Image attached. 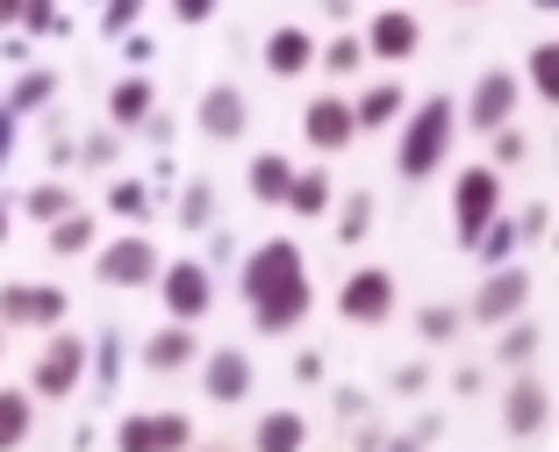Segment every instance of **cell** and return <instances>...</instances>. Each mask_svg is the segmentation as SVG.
<instances>
[{"label": "cell", "mask_w": 559, "mask_h": 452, "mask_svg": "<svg viewBox=\"0 0 559 452\" xmlns=\"http://www.w3.org/2000/svg\"><path fill=\"white\" fill-rule=\"evenodd\" d=\"M452 136H460V100H452V94H424L409 116H402L395 173H402V180H430V173H444Z\"/></svg>", "instance_id": "cell-1"}, {"label": "cell", "mask_w": 559, "mask_h": 452, "mask_svg": "<svg viewBox=\"0 0 559 452\" xmlns=\"http://www.w3.org/2000/svg\"><path fill=\"white\" fill-rule=\"evenodd\" d=\"M495 216H502V173L466 166L460 180H452V237H460V251H474V237L488 230Z\"/></svg>", "instance_id": "cell-2"}, {"label": "cell", "mask_w": 559, "mask_h": 452, "mask_svg": "<svg viewBox=\"0 0 559 452\" xmlns=\"http://www.w3.org/2000/svg\"><path fill=\"white\" fill-rule=\"evenodd\" d=\"M86 359H94V345H80L72 331H58L44 352H36V367H29V395L36 402H72L86 381Z\"/></svg>", "instance_id": "cell-3"}, {"label": "cell", "mask_w": 559, "mask_h": 452, "mask_svg": "<svg viewBox=\"0 0 559 452\" xmlns=\"http://www.w3.org/2000/svg\"><path fill=\"white\" fill-rule=\"evenodd\" d=\"M301 273H309V259H301L295 237H265V245L245 251V266H237V295H245V301H265L273 287L301 281Z\"/></svg>", "instance_id": "cell-4"}, {"label": "cell", "mask_w": 559, "mask_h": 452, "mask_svg": "<svg viewBox=\"0 0 559 452\" xmlns=\"http://www.w3.org/2000/svg\"><path fill=\"white\" fill-rule=\"evenodd\" d=\"M531 287H538V281H531L516 259H510V266H488V281L474 287V301H466L460 317L466 323H495V331H502V323H516L531 309Z\"/></svg>", "instance_id": "cell-5"}, {"label": "cell", "mask_w": 559, "mask_h": 452, "mask_svg": "<svg viewBox=\"0 0 559 452\" xmlns=\"http://www.w3.org/2000/svg\"><path fill=\"white\" fill-rule=\"evenodd\" d=\"M337 317L359 323V331H380L395 317V273L388 266H352L345 287H337Z\"/></svg>", "instance_id": "cell-6"}, {"label": "cell", "mask_w": 559, "mask_h": 452, "mask_svg": "<svg viewBox=\"0 0 559 452\" xmlns=\"http://www.w3.org/2000/svg\"><path fill=\"white\" fill-rule=\"evenodd\" d=\"M66 287H44V281H8L0 287V331H58L66 323Z\"/></svg>", "instance_id": "cell-7"}, {"label": "cell", "mask_w": 559, "mask_h": 452, "mask_svg": "<svg viewBox=\"0 0 559 452\" xmlns=\"http://www.w3.org/2000/svg\"><path fill=\"white\" fill-rule=\"evenodd\" d=\"M158 245H151L144 230H130V237H116V245H100L94 251V281L100 287H158Z\"/></svg>", "instance_id": "cell-8"}, {"label": "cell", "mask_w": 559, "mask_h": 452, "mask_svg": "<svg viewBox=\"0 0 559 452\" xmlns=\"http://www.w3.org/2000/svg\"><path fill=\"white\" fill-rule=\"evenodd\" d=\"M158 301L173 323H201L215 309V273L201 259H173V266H158Z\"/></svg>", "instance_id": "cell-9"}, {"label": "cell", "mask_w": 559, "mask_h": 452, "mask_svg": "<svg viewBox=\"0 0 559 452\" xmlns=\"http://www.w3.org/2000/svg\"><path fill=\"white\" fill-rule=\"evenodd\" d=\"M194 445V424L180 409H136L116 424V452H187Z\"/></svg>", "instance_id": "cell-10"}, {"label": "cell", "mask_w": 559, "mask_h": 452, "mask_svg": "<svg viewBox=\"0 0 559 452\" xmlns=\"http://www.w3.org/2000/svg\"><path fill=\"white\" fill-rule=\"evenodd\" d=\"M516 108H524V80L516 72H480L474 94H466V130H510Z\"/></svg>", "instance_id": "cell-11"}, {"label": "cell", "mask_w": 559, "mask_h": 452, "mask_svg": "<svg viewBox=\"0 0 559 452\" xmlns=\"http://www.w3.org/2000/svg\"><path fill=\"white\" fill-rule=\"evenodd\" d=\"M366 58H380V66H409L416 50H424V22L409 15V8H380L373 22H366Z\"/></svg>", "instance_id": "cell-12"}, {"label": "cell", "mask_w": 559, "mask_h": 452, "mask_svg": "<svg viewBox=\"0 0 559 452\" xmlns=\"http://www.w3.org/2000/svg\"><path fill=\"white\" fill-rule=\"evenodd\" d=\"M251 352H237V345H215L209 359H201V395L215 402V409H237V402L251 395Z\"/></svg>", "instance_id": "cell-13"}, {"label": "cell", "mask_w": 559, "mask_h": 452, "mask_svg": "<svg viewBox=\"0 0 559 452\" xmlns=\"http://www.w3.org/2000/svg\"><path fill=\"white\" fill-rule=\"evenodd\" d=\"M301 136H309V151L337 158V151L359 136V122H352V100H345V94H316L309 108H301Z\"/></svg>", "instance_id": "cell-14"}, {"label": "cell", "mask_w": 559, "mask_h": 452, "mask_svg": "<svg viewBox=\"0 0 559 452\" xmlns=\"http://www.w3.org/2000/svg\"><path fill=\"white\" fill-rule=\"evenodd\" d=\"M201 136H215V144H237V136L251 130V100H245V86L237 80H215L209 94H201Z\"/></svg>", "instance_id": "cell-15"}, {"label": "cell", "mask_w": 559, "mask_h": 452, "mask_svg": "<svg viewBox=\"0 0 559 452\" xmlns=\"http://www.w3.org/2000/svg\"><path fill=\"white\" fill-rule=\"evenodd\" d=\"M309 309H316V287H309V273H301V281L273 287L265 301H251V323H259L265 337H287V331H301V323H309Z\"/></svg>", "instance_id": "cell-16"}, {"label": "cell", "mask_w": 559, "mask_h": 452, "mask_svg": "<svg viewBox=\"0 0 559 452\" xmlns=\"http://www.w3.org/2000/svg\"><path fill=\"white\" fill-rule=\"evenodd\" d=\"M545 424H552V388L545 381H516L510 395H502V431L510 438H538Z\"/></svg>", "instance_id": "cell-17"}, {"label": "cell", "mask_w": 559, "mask_h": 452, "mask_svg": "<svg viewBox=\"0 0 559 452\" xmlns=\"http://www.w3.org/2000/svg\"><path fill=\"white\" fill-rule=\"evenodd\" d=\"M259 66L273 72V80H301V72L316 66V36H309V29H295V22H280V29L265 36Z\"/></svg>", "instance_id": "cell-18"}, {"label": "cell", "mask_w": 559, "mask_h": 452, "mask_svg": "<svg viewBox=\"0 0 559 452\" xmlns=\"http://www.w3.org/2000/svg\"><path fill=\"white\" fill-rule=\"evenodd\" d=\"M402 116H409V86H402V80H373L359 100H352V122H359V136H366V130H395Z\"/></svg>", "instance_id": "cell-19"}, {"label": "cell", "mask_w": 559, "mask_h": 452, "mask_svg": "<svg viewBox=\"0 0 559 452\" xmlns=\"http://www.w3.org/2000/svg\"><path fill=\"white\" fill-rule=\"evenodd\" d=\"M194 359H201L194 323H165V331L144 337V367H151V373H180V367H194Z\"/></svg>", "instance_id": "cell-20"}, {"label": "cell", "mask_w": 559, "mask_h": 452, "mask_svg": "<svg viewBox=\"0 0 559 452\" xmlns=\"http://www.w3.org/2000/svg\"><path fill=\"white\" fill-rule=\"evenodd\" d=\"M251 452H309V417L301 409H265L251 424Z\"/></svg>", "instance_id": "cell-21"}, {"label": "cell", "mask_w": 559, "mask_h": 452, "mask_svg": "<svg viewBox=\"0 0 559 452\" xmlns=\"http://www.w3.org/2000/svg\"><path fill=\"white\" fill-rule=\"evenodd\" d=\"M151 108H158V94H151L144 72H130V80L108 86V122H116V130H136V122H144Z\"/></svg>", "instance_id": "cell-22"}, {"label": "cell", "mask_w": 559, "mask_h": 452, "mask_svg": "<svg viewBox=\"0 0 559 452\" xmlns=\"http://www.w3.org/2000/svg\"><path fill=\"white\" fill-rule=\"evenodd\" d=\"M36 431V395L29 388H0V452H22Z\"/></svg>", "instance_id": "cell-23"}, {"label": "cell", "mask_w": 559, "mask_h": 452, "mask_svg": "<svg viewBox=\"0 0 559 452\" xmlns=\"http://www.w3.org/2000/svg\"><path fill=\"white\" fill-rule=\"evenodd\" d=\"M44 245H50V259H80V251H94V216L72 209V216L44 223Z\"/></svg>", "instance_id": "cell-24"}, {"label": "cell", "mask_w": 559, "mask_h": 452, "mask_svg": "<svg viewBox=\"0 0 559 452\" xmlns=\"http://www.w3.org/2000/svg\"><path fill=\"white\" fill-rule=\"evenodd\" d=\"M50 94H58V72H44V66H36V72H22V80L15 86H8V100H0V108H8V116H36V108H50Z\"/></svg>", "instance_id": "cell-25"}, {"label": "cell", "mask_w": 559, "mask_h": 452, "mask_svg": "<svg viewBox=\"0 0 559 452\" xmlns=\"http://www.w3.org/2000/svg\"><path fill=\"white\" fill-rule=\"evenodd\" d=\"M287 180H295V166H287L280 151H259V158H251V201L280 209V201H287Z\"/></svg>", "instance_id": "cell-26"}, {"label": "cell", "mask_w": 559, "mask_h": 452, "mask_svg": "<svg viewBox=\"0 0 559 452\" xmlns=\"http://www.w3.org/2000/svg\"><path fill=\"white\" fill-rule=\"evenodd\" d=\"M330 201H337L330 173H295V180H287V201H280V209H295V216H330Z\"/></svg>", "instance_id": "cell-27"}, {"label": "cell", "mask_w": 559, "mask_h": 452, "mask_svg": "<svg viewBox=\"0 0 559 452\" xmlns=\"http://www.w3.org/2000/svg\"><path fill=\"white\" fill-rule=\"evenodd\" d=\"M316 66H323L330 72V80H352V72H359L366 66V44H359V36H330V44H316Z\"/></svg>", "instance_id": "cell-28"}, {"label": "cell", "mask_w": 559, "mask_h": 452, "mask_svg": "<svg viewBox=\"0 0 559 452\" xmlns=\"http://www.w3.org/2000/svg\"><path fill=\"white\" fill-rule=\"evenodd\" d=\"M545 345V331L531 317H516V323H502V345H495V367H524L531 352Z\"/></svg>", "instance_id": "cell-29"}, {"label": "cell", "mask_w": 559, "mask_h": 452, "mask_svg": "<svg viewBox=\"0 0 559 452\" xmlns=\"http://www.w3.org/2000/svg\"><path fill=\"white\" fill-rule=\"evenodd\" d=\"M516 245H524V230H516V223H502V216H495L488 230L474 237V259H480V266H510V251H516Z\"/></svg>", "instance_id": "cell-30"}, {"label": "cell", "mask_w": 559, "mask_h": 452, "mask_svg": "<svg viewBox=\"0 0 559 452\" xmlns=\"http://www.w3.org/2000/svg\"><path fill=\"white\" fill-rule=\"evenodd\" d=\"M22 216H29V223H58V216H72V194L58 180H44V187L22 194Z\"/></svg>", "instance_id": "cell-31"}, {"label": "cell", "mask_w": 559, "mask_h": 452, "mask_svg": "<svg viewBox=\"0 0 559 452\" xmlns=\"http://www.w3.org/2000/svg\"><path fill=\"white\" fill-rule=\"evenodd\" d=\"M359 237H373V194H352L337 209V245H359Z\"/></svg>", "instance_id": "cell-32"}, {"label": "cell", "mask_w": 559, "mask_h": 452, "mask_svg": "<svg viewBox=\"0 0 559 452\" xmlns=\"http://www.w3.org/2000/svg\"><path fill=\"white\" fill-rule=\"evenodd\" d=\"M531 94H538V100H559V44H538V50H531Z\"/></svg>", "instance_id": "cell-33"}, {"label": "cell", "mask_w": 559, "mask_h": 452, "mask_svg": "<svg viewBox=\"0 0 559 452\" xmlns=\"http://www.w3.org/2000/svg\"><path fill=\"white\" fill-rule=\"evenodd\" d=\"M22 29H29V36H50V29H58V36H66L72 29V22H66V8H58V0H22Z\"/></svg>", "instance_id": "cell-34"}, {"label": "cell", "mask_w": 559, "mask_h": 452, "mask_svg": "<svg viewBox=\"0 0 559 452\" xmlns=\"http://www.w3.org/2000/svg\"><path fill=\"white\" fill-rule=\"evenodd\" d=\"M416 331H424L430 345H452V337L466 331V317H460V309H444V301H438V309H416Z\"/></svg>", "instance_id": "cell-35"}, {"label": "cell", "mask_w": 559, "mask_h": 452, "mask_svg": "<svg viewBox=\"0 0 559 452\" xmlns=\"http://www.w3.org/2000/svg\"><path fill=\"white\" fill-rule=\"evenodd\" d=\"M136 22H144V0H108V8H100V36H108V44H122Z\"/></svg>", "instance_id": "cell-36"}, {"label": "cell", "mask_w": 559, "mask_h": 452, "mask_svg": "<svg viewBox=\"0 0 559 452\" xmlns=\"http://www.w3.org/2000/svg\"><path fill=\"white\" fill-rule=\"evenodd\" d=\"M524 158H531V136L516 130V122H510V130H495V173H502V166H524Z\"/></svg>", "instance_id": "cell-37"}, {"label": "cell", "mask_w": 559, "mask_h": 452, "mask_svg": "<svg viewBox=\"0 0 559 452\" xmlns=\"http://www.w3.org/2000/svg\"><path fill=\"white\" fill-rule=\"evenodd\" d=\"M108 209H116V216H144V209H151L144 180H116V187H108Z\"/></svg>", "instance_id": "cell-38"}, {"label": "cell", "mask_w": 559, "mask_h": 452, "mask_svg": "<svg viewBox=\"0 0 559 452\" xmlns=\"http://www.w3.org/2000/svg\"><path fill=\"white\" fill-rule=\"evenodd\" d=\"M165 8H173V22H180V29H201V22H215V8H223V0H165Z\"/></svg>", "instance_id": "cell-39"}, {"label": "cell", "mask_w": 559, "mask_h": 452, "mask_svg": "<svg viewBox=\"0 0 559 452\" xmlns=\"http://www.w3.org/2000/svg\"><path fill=\"white\" fill-rule=\"evenodd\" d=\"M94 359H100V388H116V367H122V337H116V331H100V337H94Z\"/></svg>", "instance_id": "cell-40"}, {"label": "cell", "mask_w": 559, "mask_h": 452, "mask_svg": "<svg viewBox=\"0 0 559 452\" xmlns=\"http://www.w3.org/2000/svg\"><path fill=\"white\" fill-rule=\"evenodd\" d=\"M209 201H215V194H209L201 180L187 187V201H180V223H187V230H201V223H209Z\"/></svg>", "instance_id": "cell-41"}, {"label": "cell", "mask_w": 559, "mask_h": 452, "mask_svg": "<svg viewBox=\"0 0 559 452\" xmlns=\"http://www.w3.org/2000/svg\"><path fill=\"white\" fill-rule=\"evenodd\" d=\"M524 237H552V201H531V216L516 223Z\"/></svg>", "instance_id": "cell-42"}, {"label": "cell", "mask_w": 559, "mask_h": 452, "mask_svg": "<svg viewBox=\"0 0 559 452\" xmlns=\"http://www.w3.org/2000/svg\"><path fill=\"white\" fill-rule=\"evenodd\" d=\"M80 158H86V166H108V158H116V136H94V144H86Z\"/></svg>", "instance_id": "cell-43"}, {"label": "cell", "mask_w": 559, "mask_h": 452, "mask_svg": "<svg viewBox=\"0 0 559 452\" xmlns=\"http://www.w3.org/2000/svg\"><path fill=\"white\" fill-rule=\"evenodd\" d=\"M424 381H430L424 367H402V373H395V388H402V395H424Z\"/></svg>", "instance_id": "cell-44"}, {"label": "cell", "mask_w": 559, "mask_h": 452, "mask_svg": "<svg viewBox=\"0 0 559 452\" xmlns=\"http://www.w3.org/2000/svg\"><path fill=\"white\" fill-rule=\"evenodd\" d=\"M8 151H15V116L0 108V166H8Z\"/></svg>", "instance_id": "cell-45"}, {"label": "cell", "mask_w": 559, "mask_h": 452, "mask_svg": "<svg viewBox=\"0 0 559 452\" xmlns=\"http://www.w3.org/2000/svg\"><path fill=\"white\" fill-rule=\"evenodd\" d=\"M380 452H424V438H388Z\"/></svg>", "instance_id": "cell-46"}, {"label": "cell", "mask_w": 559, "mask_h": 452, "mask_svg": "<svg viewBox=\"0 0 559 452\" xmlns=\"http://www.w3.org/2000/svg\"><path fill=\"white\" fill-rule=\"evenodd\" d=\"M15 15H22V0H0V29H8Z\"/></svg>", "instance_id": "cell-47"}, {"label": "cell", "mask_w": 559, "mask_h": 452, "mask_svg": "<svg viewBox=\"0 0 559 452\" xmlns=\"http://www.w3.org/2000/svg\"><path fill=\"white\" fill-rule=\"evenodd\" d=\"M0 245H8V201H0Z\"/></svg>", "instance_id": "cell-48"}, {"label": "cell", "mask_w": 559, "mask_h": 452, "mask_svg": "<svg viewBox=\"0 0 559 452\" xmlns=\"http://www.w3.org/2000/svg\"><path fill=\"white\" fill-rule=\"evenodd\" d=\"M531 8H538V15H552V8H559V0H531Z\"/></svg>", "instance_id": "cell-49"}, {"label": "cell", "mask_w": 559, "mask_h": 452, "mask_svg": "<svg viewBox=\"0 0 559 452\" xmlns=\"http://www.w3.org/2000/svg\"><path fill=\"white\" fill-rule=\"evenodd\" d=\"M0 359H8V331H0Z\"/></svg>", "instance_id": "cell-50"}, {"label": "cell", "mask_w": 559, "mask_h": 452, "mask_svg": "<svg viewBox=\"0 0 559 452\" xmlns=\"http://www.w3.org/2000/svg\"><path fill=\"white\" fill-rule=\"evenodd\" d=\"M201 452H223V445H201Z\"/></svg>", "instance_id": "cell-51"}, {"label": "cell", "mask_w": 559, "mask_h": 452, "mask_svg": "<svg viewBox=\"0 0 559 452\" xmlns=\"http://www.w3.org/2000/svg\"><path fill=\"white\" fill-rule=\"evenodd\" d=\"M460 8H474V0H460Z\"/></svg>", "instance_id": "cell-52"}]
</instances>
